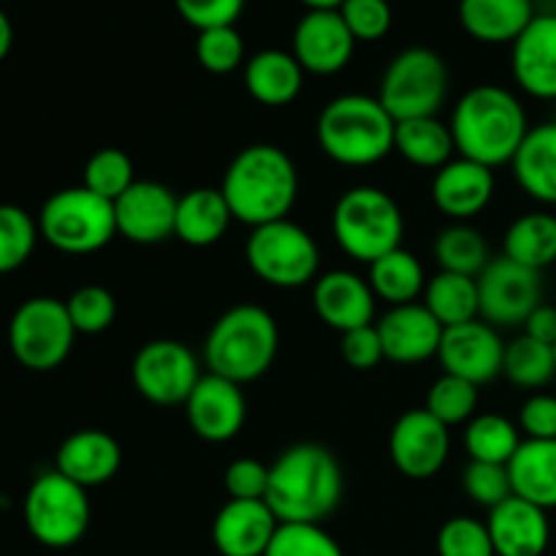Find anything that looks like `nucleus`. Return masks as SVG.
Wrapping results in <instances>:
<instances>
[{
  "mask_svg": "<svg viewBox=\"0 0 556 556\" xmlns=\"http://www.w3.org/2000/svg\"><path fill=\"white\" fill-rule=\"evenodd\" d=\"M345 497V472L326 445L296 443L269 465L266 505L280 525H324Z\"/></svg>",
  "mask_w": 556,
  "mask_h": 556,
  "instance_id": "obj_1",
  "label": "nucleus"
},
{
  "mask_svg": "<svg viewBox=\"0 0 556 556\" xmlns=\"http://www.w3.org/2000/svg\"><path fill=\"white\" fill-rule=\"evenodd\" d=\"M220 190L244 226L286 220L299 195L296 163L277 144H250L228 163Z\"/></svg>",
  "mask_w": 556,
  "mask_h": 556,
  "instance_id": "obj_2",
  "label": "nucleus"
},
{
  "mask_svg": "<svg viewBox=\"0 0 556 556\" xmlns=\"http://www.w3.org/2000/svg\"><path fill=\"white\" fill-rule=\"evenodd\" d=\"M451 134L462 157L497 168L514 163L530 123L514 92L500 85H476L456 101Z\"/></svg>",
  "mask_w": 556,
  "mask_h": 556,
  "instance_id": "obj_3",
  "label": "nucleus"
},
{
  "mask_svg": "<svg viewBox=\"0 0 556 556\" xmlns=\"http://www.w3.org/2000/svg\"><path fill=\"white\" fill-rule=\"evenodd\" d=\"M280 351V329L269 309L237 304L215 320L204 342V364L212 375L244 386L264 378Z\"/></svg>",
  "mask_w": 556,
  "mask_h": 556,
  "instance_id": "obj_4",
  "label": "nucleus"
},
{
  "mask_svg": "<svg viewBox=\"0 0 556 556\" xmlns=\"http://www.w3.org/2000/svg\"><path fill=\"white\" fill-rule=\"evenodd\" d=\"M396 119L378 96L348 92L334 98L320 112L315 134L326 155L342 166H375L394 152Z\"/></svg>",
  "mask_w": 556,
  "mask_h": 556,
  "instance_id": "obj_5",
  "label": "nucleus"
},
{
  "mask_svg": "<svg viewBox=\"0 0 556 556\" xmlns=\"http://www.w3.org/2000/svg\"><path fill=\"white\" fill-rule=\"evenodd\" d=\"M331 233L351 258L372 264L380 255L402 248L405 217L386 190L358 185L345 190L331 212Z\"/></svg>",
  "mask_w": 556,
  "mask_h": 556,
  "instance_id": "obj_6",
  "label": "nucleus"
},
{
  "mask_svg": "<svg viewBox=\"0 0 556 556\" xmlns=\"http://www.w3.org/2000/svg\"><path fill=\"white\" fill-rule=\"evenodd\" d=\"M38 231L60 253H98L117 237L114 204L87 190L85 185L58 190L41 206Z\"/></svg>",
  "mask_w": 556,
  "mask_h": 556,
  "instance_id": "obj_7",
  "label": "nucleus"
},
{
  "mask_svg": "<svg viewBox=\"0 0 556 556\" xmlns=\"http://www.w3.org/2000/svg\"><path fill=\"white\" fill-rule=\"evenodd\" d=\"M445 98H448V65L434 49L407 47L386 65L378 101L396 123L438 117Z\"/></svg>",
  "mask_w": 556,
  "mask_h": 556,
  "instance_id": "obj_8",
  "label": "nucleus"
},
{
  "mask_svg": "<svg viewBox=\"0 0 556 556\" xmlns=\"http://www.w3.org/2000/svg\"><path fill=\"white\" fill-rule=\"evenodd\" d=\"M244 258L253 275L275 288H302L318 280L320 253L313 233L293 220H275L250 231Z\"/></svg>",
  "mask_w": 556,
  "mask_h": 556,
  "instance_id": "obj_9",
  "label": "nucleus"
},
{
  "mask_svg": "<svg viewBox=\"0 0 556 556\" xmlns=\"http://www.w3.org/2000/svg\"><path fill=\"white\" fill-rule=\"evenodd\" d=\"M25 525L41 546H76L90 527L87 489L58 470L41 472L25 494Z\"/></svg>",
  "mask_w": 556,
  "mask_h": 556,
  "instance_id": "obj_10",
  "label": "nucleus"
},
{
  "mask_svg": "<svg viewBox=\"0 0 556 556\" xmlns=\"http://www.w3.org/2000/svg\"><path fill=\"white\" fill-rule=\"evenodd\" d=\"M76 329L65 302L52 296H33L16 307L9 324V348L22 367L33 372H52L74 348Z\"/></svg>",
  "mask_w": 556,
  "mask_h": 556,
  "instance_id": "obj_11",
  "label": "nucleus"
},
{
  "mask_svg": "<svg viewBox=\"0 0 556 556\" xmlns=\"http://www.w3.org/2000/svg\"><path fill=\"white\" fill-rule=\"evenodd\" d=\"M136 391L161 407L185 405L201 380L195 353L179 340H152L139 348L130 367Z\"/></svg>",
  "mask_w": 556,
  "mask_h": 556,
  "instance_id": "obj_12",
  "label": "nucleus"
},
{
  "mask_svg": "<svg viewBox=\"0 0 556 556\" xmlns=\"http://www.w3.org/2000/svg\"><path fill=\"white\" fill-rule=\"evenodd\" d=\"M478 299L481 320L494 329L525 326V320L543 304V271L527 269L500 255L478 275Z\"/></svg>",
  "mask_w": 556,
  "mask_h": 556,
  "instance_id": "obj_13",
  "label": "nucleus"
},
{
  "mask_svg": "<svg viewBox=\"0 0 556 556\" xmlns=\"http://www.w3.org/2000/svg\"><path fill=\"white\" fill-rule=\"evenodd\" d=\"M389 454L396 470L410 481H429L445 467L451 454V432L427 407H416L396 418L389 438Z\"/></svg>",
  "mask_w": 556,
  "mask_h": 556,
  "instance_id": "obj_14",
  "label": "nucleus"
},
{
  "mask_svg": "<svg viewBox=\"0 0 556 556\" xmlns=\"http://www.w3.org/2000/svg\"><path fill=\"white\" fill-rule=\"evenodd\" d=\"M438 358L445 375L470 380L481 389L503 375L505 342L492 324L478 318L470 324L448 326L443 331Z\"/></svg>",
  "mask_w": 556,
  "mask_h": 556,
  "instance_id": "obj_15",
  "label": "nucleus"
},
{
  "mask_svg": "<svg viewBox=\"0 0 556 556\" xmlns=\"http://www.w3.org/2000/svg\"><path fill=\"white\" fill-rule=\"evenodd\" d=\"M185 416L195 438L206 443H228L237 438L248 418V400L242 386L220 375H201L193 394L185 402Z\"/></svg>",
  "mask_w": 556,
  "mask_h": 556,
  "instance_id": "obj_16",
  "label": "nucleus"
},
{
  "mask_svg": "<svg viewBox=\"0 0 556 556\" xmlns=\"http://www.w3.org/2000/svg\"><path fill=\"white\" fill-rule=\"evenodd\" d=\"M356 38L340 11H307L293 27L291 52L304 74H340L356 52Z\"/></svg>",
  "mask_w": 556,
  "mask_h": 556,
  "instance_id": "obj_17",
  "label": "nucleus"
},
{
  "mask_svg": "<svg viewBox=\"0 0 556 556\" xmlns=\"http://www.w3.org/2000/svg\"><path fill=\"white\" fill-rule=\"evenodd\" d=\"M177 201L166 185L136 179L117 201H114V217H117V233L136 244H161L174 237L177 226Z\"/></svg>",
  "mask_w": 556,
  "mask_h": 556,
  "instance_id": "obj_18",
  "label": "nucleus"
},
{
  "mask_svg": "<svg viewBox=\"0 0 556 556\" xmlns=\"http://www.w3.org/2000/svg\"><path fill=\"white\" fill-rule=\"evenodd\" d=\"M277 527L266 500H228L212 521V543L220 556H264Z\"/></svg>",
  "mask_w": 556,
  "mask_h": 556,
  "instance_id": "obj_19",
  "label": "nucleus"
},
{
  "mask_svg": "<svg viewBox=\"0 0 556 556\" xmlns=\"http://www.w3.org/2000/svg\"><path fill=\"white\" fill-rule=\"evenodd\" d=\"M386 358L394 364H421L438 356L445 326L424 307V302L391 307L378 320Z\"/></svg>",
  "mask_w": 556,
  "mask_h": 556,
  "instance_id": "obj_20",
  "label": "nucleus"
},
{
  "mask_svg": "<svg viewBox=\"0 0 556 556\" xmlns=\"http://www.w3.org/2000/svg\"><path fill=\"white\" fill-rule=\"evenodd\" d=\"M375 302H378V296H375L369 280L353 275V271H326L313 282L315 313L340 334L372 324Z\"/></svg>",
  "mask_w": 556,
  "mask_h": 556,
  "instance_id": "obj_21",
  "label": "nucleus"
},
{
  "mask_svg": "<svg viewBox=\"0 0 556 556\" xmlns=\"http://www.w3.org/2000/svg\"><path fill=\"white\" fill-rule=\"evenodd\" d=\"M510 47L516 85L527 96L556 101V14H538Z\"/></svg>",
  "mask_w": 556,
  "mask_h": 556,
  "instance_id": "obj_22",
  "label": "nucleus"
},
{
  "mask_svg": "<svg viewBox=\"0 0 556 556\" xmlns=\"http://www.w3.org/2000/svg\"><path fill=\"white\" fill-rule=\"evenodd\" d=\"M494 195V168L481 166L470 157H454L434 172V206L454 223H467L481 215Z\"/></svg>",
  "mask_w": 556,
  "mask_h": 556,
  "instance_id": "obj_23",
  "label": "nucleus"
},
{
  "mask_svg": "<svg viewBox=\"0 0 556 556\" xmlns=\"http://www.w3.org/2000/svg\"><path fill=\"white\" fill-rule=\"evenodd\" d=\"M548 510L527 503L521 497H508L497 508L489 510V535L497 556H543L552 541Z\"/></svg>",
  "mask_w": 556,
  "mask_h": 556,
  "instance_id": "obj_24",
  "label": "nucleus"
},
{
  "mask_svg": "<svg viewBox=\"0 0 556 556\" xmlns=\"http://www.w3.org/2000/svg\"><path fill=\"white\" fill-rule=\"evenodd\" d=\"M123 467V448L103 429H79L60 443L54 470L79 486H103Z\"/></svg>",
  "mask_w": 556,
  "mask_h": 556,
  "instance_id": "obj_25",
  "label": "nucleus"
},
{
  "mask_svg": "<svg viewBox=\"0 0 556 556\" xmlns=\"http://www.w3.org/2000/svg\"><path fill=\"white\" fill-rule=\"evenodd\" d=\"M535 16L532 0H459L462 27L483 43H514Z\"/></svg>",
  "mask_w": 556,
  "mask_h": 556,
  "instance_id": "obj_26",
  "label": "nucleus"
},
{
  "mask_svg": "<svg viewBox=\"0 0 556 556\" xmlns=\"http://www.w3.org/2000/svg\"><path fill=\"white\" fill-rule=\"evenodd\" d=\"M233 212L220 188H193L177 201L174 237L190 248H210L226 237Z\"/></svg>",
  "mask_w": 556,
  "mask_h": 556,
  "instance_id": "obj_27",
  "label": "nucleus"
},
{
  "mask_svg": "<svg viewBox=\"0 0 556 556\" xmlns=\"http://www.w3.org/2000/svg\"><path fill=\"white\" fill-rule=\"evenodd\" d=\"M244 87L264 106H288L304 87V68L293 52L261 49L244 63Z\"/></svg>",
  "mask_w": 556,
  "mask_h": 556,
  "instance_id": "obj_28",
  "label": "nucleus"
},
{
  "mask_svg": "<svg viewBox=\"0 0 556 556\" xmlns=\"http://www.w3.org/2000/svg\"><path fill=\"white\" fill-rule=\"evenodd\" d=\"M510 166L530 199L556 206V119L532 125Z\"/></svg>",
  "mask_w": 556,
  "mask_h": 556,
  "instance_id": "obj_29",
  "label": "nucleus"
},
{
  "mask_svg": "<svg viewBox=\"0 0 556 556\" xmlns=\"http://www.w3.org/2000/svg\"><path fill=\"white\" fill-rule=\"evenodd\" d=\"M508 472L516 497L543 510L556 508V440H521Z\"/></svg>",
  "mask_w": 556,
  "mask_h": 556,
  "instance_id": "obj_30",
  "label": "nucleus"
},
{
  "mask_svg": "<svg viewBox=\"0 0 556 556\" xmlns=\"http://www.w3.org/2000/svg\"><path fill=\"white\" fill-rule=\"evenodd\" d=\"M394 150L413 166L438 172L445 163L454 161L456 144L451 125L440 123L438 117H416L396 123Z\"/></svg>",
  "mask_w": 556,
  "mask_h": 556,
  "instance_id": "obj_31",
  "label": "nucleus"
},
{
  "mask_svg": "<svg viewBox=\"0 0 556 556\" xmlns=\"http://www.w3.org/2000/svg\"><path fill=\"white\" fill-rule=\"evenodd\" d=\"M503 255L535 271L556 264V215L527 212L516 217L505 231Z\"/></svg>",
  "mask_w": 556,
  "mask_h": 556,
  "instance_id": "obj_32",
  "label": "nucleus"
},
{
  "mask_svg": "<svg viewBox=\"0 0 556 556\" xmlns=\"http://www.w3.org/2000/svg\"><path fill=\"white\" fill-rule=\"evenodd\" d=\"M369 286L375 296L389 302L391 307H400V304H413L427 291V275L421 261L410 250L396 248L369 264Z\"/></svg>",
  "mask_w": 556,
  "mask_h": 556,
  "instance_id": "obj_33",
  "label": "nucleus"
},
{
  "mask_svg": "<svg viewBox=\"0 0 556 556\" xmlns=\"http://www.w3.org/2000/svg\"><path fill=\"white\" fill-rule=\"evenodd\" d=\"M424 307L448 329V326L470 324L481 318V299H478V277L438 271L427 282Z\"/></svg>",
  "mask_w": 556,
  "mask_h": 556,
  "instance_id": "obj_34",
  "label": "nucleus"
},
{
  "mask_svg": "<svg viewBox=\"0 0 556 556\" xmlns=\"http://www.w3.org/2000/svg\"><path fill=\"white\" fill-rule=\"evenodd\" d=\"M519 445V427L510 418L497 416V413H481L465 429V451L470 462L510 465Z\"/></svg>",
  "mask_w": 556,
  "mask_h": 556,
  "instance_id": "obj_35",
  "label": "nucleus"
},
{
  "mask_svg": "<svg viewBox=\"0 0 556 556\" xmlns=\"http://www.w3.org/2000/svg\"><path fill=\"white\" fill-rule=\"evenodd\" d=\"M434 258H438L440 271L478 277L492 261V253H489L486 237L478 228L467 226V223H454L434 239Z\"/></svg>",
  "mask_w": 556,
  "mask_h": 556,
  "instance_id": "obj_36",
  "label": "nucleus"
},
{
  "mask_svg": "<svg viewBox=\"0 0 556 556\" xmlns=\"http://www.w3.org/2000/svg\"><path fill=\"white\" fill-rule=\"evenodd\" d=\"M503 375L525 391H541L556 378V358L554 348L532 340V337L519 334L514 342L505 345Z\"/></svg>",
  "mask_w": 556,
  "mask_h": 556,
  "instance_id": "obj_37",
  "label": "nucleus"
},
{
  "mask_svg": "<svg viewBox=\"0 0 556 556\" xmlns=\"http://www.w3.org/2000/svg\"><path fill=\"white\" fill-rule=\"evenodd\" d=\"M136 182L134 161L128 157V152L117 150V147H103V150L92 152L90 161L85 163V177L81 185L92 193H98L106 201H117L130 185Z\"/></svg>",
  "mask_w": 556,
  "mask_h": 556,
  "instance_id": "obj_38",
  "label": "nucleus"
},
{
  "mask_svg": "<svg viewBox=\"0 0 556 556\" xmlns=\"http://www.w3.org/2000/svg\"><path fill=\"white\" fill-rule=\"evenodd\" d=\"M424 407L448 429L456 424H470L478 410V386L443 372L429 389Z\"/></svg>",
  "mask_w": 556,
  "mask_h": 556,
  "instance_id": "obj_39",
  "label": "nucleus"
},
{
  "mask_svg": "<svg viewBox=\"0 0 556 556\" xmlns=\"http://www.w3.org/2000/svg\"><path fill=\"white\" fill-rule=\"evenodd\" d=\"M38 226L22 206L0 204V275L16 271L36 250Z\"/></svg>",
  "mask_w": 556,
  "mask_h": 556,
  "instance_id": "obj_40",
  "label": "nucleus"
},
{
  "mask_svg": "<svg viewBox=\"0 0 556 556\" xmlns=\"http://www.w3.org/2000/svg\"><path fill=\"white\" fill-rule=\"evenodd\" d=\"M76 334H103L117 318V302L103 286H81L65 299Z\"/></svg>",
  "mask_w": 556,
  "mask_h": 556,
  "instance_id": "obj_41",
  "label": "nucleus"
},
{
  "mask_svg": "<svg viewBox=\"0 0 556 556\" xmlns=\"http://www.w3.org/2000/svg\"><path fill=\"white\" fill-rule=\"evenodd\" d=\"M195 58H199L201 68L210 74H233L244 63V41L237 25L201 30L195 38Z\"/></svg>",
  "mask_w": 556,
  "mask_h": 556,
  "instance_id": "obj_42",
  "label": "nucleus"
},
{
  "mask_svg": "<svg viewBox=\"0 0 556 556\" xmlns=\"http://www.w3.org/2000/svg\"><path fill=\"white\" fill-rule=\"evenodd\" d=\"M264 556H345L320 525H280Z\"/></svg>",
  "mask_w": 556,
  "mask_h": 556,
  "instance_id": "obj_43",
  "label": "nucleus"
},
{
  "mask_svg": "<svg viewBox=\"0 0 556 556\" xmlns=\"http://www.w3.org/2000/svg\"><path fill=\"white\" fill-rule=\"evenodd\" d=\"M440 556H497L492 535L483 521L472 516H454L438 532Z\"/></svg>",
  "mask_w": 556,
  "mask_h": 556,
  "instance_id": "obj_44",
  "label": "nucleus"
},
{
  "mask_svg": "<svg viewBox=\"0 0 556 556\" xmlns=\"http://www.w3.org/2000/svg\"><path fill=\"white\" fill-rule=\"evenodd\" d=\"M465 494L481 508L492 510L508 497H514L508 465H486V462H470L462 476Z\"/></svg>",
  "mask_w": 556,
  "mask_h": 556,
  "instance_id": "obj_45",
  "label": "nucleus"
},
{
  "mask_svg": "<svg viewBox=\"0 0 556 556\" xmlns=\"http://www.w3.org/2000/svg\"><path fill=\"white\" fill-rule=\"evenodd\" d=\"M348 30L353 33L356 41H380L389 36L394 11L389 0H345L340 9Z\"/></svg>",
  "mask_w": 556,
  "mask_h": 556,
  "instance_id": "obj_46",
  "label": "nucleus"
},
{
  "mask_svg": "<svg viewBox=\"0 0 556 556\" xmlns=\"http://www.w3.org/2000/svg\"><path fill=\"white\" fill-rule=\"evenodd\" d=\"M248 0H174L179 16L195 30L237 25Z\"/></svg>",
  "mask_w": 556,
  "mask_h": 556,
  "instance_id": "obj_47",
  "label": "nucleus"
},
{
  "mask_svg": "<svg viewBox=\"0 0 556 556\" xmlns=\"http://www.w3.org/2000/svg\"><path fill=\"white\" fill-rule=\"evenodd\" d=\"M226 483L228 500H266V489H269V465L258 459H233L226 467Z\"/></svg>",
  "mask_w": 556,
  "mask_h": 556,
  "instance_id": "obj_48",
  "label": "nucleus"
},
{
  "mask_svg": "<svg viewBox=\"0 0 556 556\" xmlns=\"http://www.w3.org/2000/svg\"><path fill=\"white\" fill-rule=\"evenodd\" d=\"M340 353L345 358L348 367L358 369V372H367V369H375L380 362H386L383 342H380L378 326L369 324L362 326V329L345 331L340 340Z\"/></svg>",
  "mask_w": 556,
  "mask_h": 556,
  "instance_id": "obj_49",
  "label": "nucleus"
},
{
  "mask_svg": "<svg viewBox=\"0 0 556 556\" xmlns=\"http://www.w3.org/2000/svg\"><path fill=\"white\" fill-rule=\"evenodd\" d=\"M519 427L527 440H556V396L535 391L521 405Z\"/></svg>",
  "mask_w": 556,
  "mask_h": 556,
  "instance_id": "obj_50",
  "label": "nucleus"
},
{
  "mask_svg": "<svg viewBox=\"0 0 556 556\" xmlns=\"http://www.w3.org/2000/svg\"><path fill=\"white\" fill-rule=\"evenodd\" d=\"M525 334L532 340L543 342V345H556V307L552 304H541L530 318L525 320Z\"/></svg>",
  "mask_w": 556,
  "mask_h": 556,
  "instance_id": "obj_51",
  "label": "nucleus"
},
{
  "mask_svg": "<svg viewBox=\"0 0 556 556\" xmlns=\"http://www.w3.org/2000/svg\"><path fill=\"white\" fill-rule=\"evenodd\" d=\"M11 43H14V27H11L9 14L0 9V60H5V54L11 52Z\"/></svg>",
  "mask_w": 556,
  "mask_h": 556,
  "instance_id": "obj_52",
  "label": "nucleus"
},
{
  "mask_svg": "<svg viewBox=\"0 0 556 556\" xmlns=\"http://www.w3.org/2000/svg\"><path fill=\"white\" fill-rule=\"evenodd\" d=\"M302 5H307V11H340L345 0H299Z\"/></svg>",
  "mask_w": 556,
  "mask_h": 556,
  "instance_id": "obj_53",
  "label": "nucleus"
},
{
  "mask_svg": "<svg viewBox=\"0 0 556 556\" xmlns=\"http://www.w3.org/2000/svg\"><path fill=\"white\" fill-rule=\"evenodd\" d=\"M554 358H556V345H554Z\"/></svg>",
  "mask_w": 556,
  "mask_h": 556,
  "instance_id": "obj_54",
  "label": "nucleus"
},
{
  "mask_svg": "<svg viewBox=\"0 0 556 556\" xmlns=\"http://www.w3.org/2000/svg\"><path fill=\"white\" fill-rule=\"evenodd\" d=\"M0 3H3V0H0Z\"/></svg>",
  "mask_w": 556,
  "mask_h": 556,
  "instance_id": "obj_55",
  "label": "nucleus"
}]
</instances>
